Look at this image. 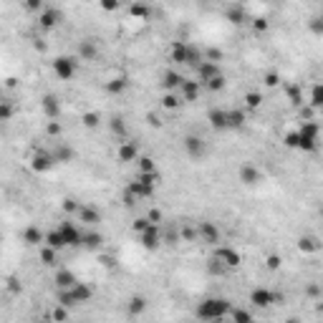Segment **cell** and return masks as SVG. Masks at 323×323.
Returning <instances> with one entry per match:
<instances>
[{
	"instance_id": "cell-28",
	"label": "cell",
	"mask_w": 323,
	"mask_h": 323,
	"mask_svg": "<svg viewBox=\"0 0 323 323\" xmlns=\"http://www.w3.org/2000/svg\"><path fill=\"white\" fill-rule=\"evenodd\" d=\"M56 288H71L79 278H76V273L73 270H68V268H61V270H56Z\"/></svg>"
},
{
	"instance_id": "cell-47",
	"label": "cell",
	"mask_w": 323,
	"mask_h": 323,
	"mask_svg": "<svg viewBox=\"0 0 323 323\" xmlns=\"http://www.w3.org/2000/svg\"><path fill=\"white\" fill-rule=\"evenodd\" d=\"M137 167H139V172H151L154 169V159L151 157H137Z\"/></svg>"
},
{
	"instance_id": "cell-36",
	"label": "cell",
	"mask_w": 323,
	"mask_h": 323,
	"mask_svg": "<svg viewBox=\"0 0 323 323\" xmlns=\"http://www.w3.org/2000/svg\"><path fill=\"white\" fill-rule=\"evenodd\" d=\"M109 129H111L114 137L124 139V137H126V121H124V117H111L109 119Z\"/></svg>"
},
{
	"instance_id": "cell-4",
	"label": "cell",
	"mask_w": 323,
	"mask_h": 323,
	"mask_svg": "<svg viewBox=\"0 0 323 323\" xmlns=\"http://www.w3.org/2000/svg\"><path fill=\"white\" fill-rule=\"evenodd\" d=\"M28 162H30V169L38 172V175H46V172H51V169L56 167V159H53L51 149H43V147L33 149V154H30Z\"/></svg>"
},
{
	"instance_id": "cell-39",
	"label": "cell",
	"mask_w": 323,
	"mask_h": 323,
	"mask_svg": "<svg viewBox=\"0 0 323 323\" xmlns=\"http://www.w3.org/2000/svg\"><path fill=\"white\" fill-rule=\"evenodd\" d=\"M13 117H15V106H13L10 101H3V99H0V124H8Z\"/></svg>"
},
{
	"instance_id": "cell-52",
	"label": "cell",
	"mask_w": 323,
	"mask_h": 323,
	"mask_svg": "<svg viewBox=\"0 0 323 323\" xmlns=\"http://www.w3.org/2000/svg\"><path fill=\"white\" fill-rule=\"evenodd\" d=\"M283 144H286L288 149H298V131H291V134H286Z\"/></svg>"
},
{
	"instance_id": "cell-35",
	"label": "cell",
	"mask_w": 323,
	"mask_h": 323,
	"mask_svg": "<svg viewBox=\"0 0 323 323\" xmlns=\"http://www.w3.org/2000/svg\"><path fill=\"white\" fill-rule=\"evenodd\" d=\"M162 106L167 109V111H175L182 106V99H179V93L177 91H164V96H162Z\"/></svg>"
},
{
	"instance_id": "cell-44",
	"label": "cell",
	"mask_w": 323,
	"mask_h": 323,
	"mask_svg": "<svg viewBox=\"0 0 323 323\" xmlns=\"http://www.w3.org/2000/svg\"><path fill=\"white\" fill-rule=\"evenodd\" d=\"M81 124H84L86 129H96V126L101 124V114H99V111H86V114L81 117Z\"/></svg>"
},
{
	"instance_id": "cell-31",
	"label": "cell",
	"mask_w": 323,
	"mask_h": 323,
	"mask_svg": "<svg viewBox=\"0 0 323 323\" xmlns=\"http://www.w3.org/2000/svg\"><path fill=\"white\" fill-rule=\"evenodd\" d=\"M126 88H129V79H126V76H114L111 81H106V91L114 93V96L124 93Z\"/></svg>"
},
{
	"instance_id": "cell-21",
	"label": "cell",
	"mask_w": 323,
	"mask_h": 323,
	"mask_svg": "<svg viewBox=\"0 0 323 323\" xmlns=\"http://www.w3.org/2000/svg\"><path fill=\"white\" fill-rule=\"evenodd\" d=\"M71 295H73V300H76V306H84V303H88L91 298H93V288L91 286H86V283H81V280H76L71 288Z\"/></svg>"
},
{
	"instance_id": "cell-25",
	"label": "cell",
	"mask_w": 323,
	"mask_h": 323,
	"mask_svg": "<svg viewBox=\"0 0 323 323\" xmlns=\"http://www.w3.org/2000/svg\"><path fill=\"white\" fill-rule=\"evenodd\" d=\"M101 245H104V235L101 233L84 230V235H81V248L84 250H101Z\"/></svg>"
},
{
	"instance_id": "cell-63",
	"label": "cell",
	"mask_w": 323,
	"mask_h": 323,
	"mask_svg": "<svg viewBox=\"0 0 323 323\" xmlns=\"http://www.w3.org/2000/svg\"><path fill=\"white\" fill-rule=\"evenodd\" d=\"M0 126H3V124H0Z\"/></svg>"
},
{
	"instance_id": "cell-50",
	"label": "cell",
	"mask_w": 323,
	"mask_h": 323,
	"mask_svg": "<svg viewBox=\"0 0 323 323\" xmlns=\"http://www.w3.org/2000/svg\"><path fill=\"white\" fill-rule=\"evenodd\" d=\"M99 5H101V10H106V13H114V10H119L121 0H99Z\"/></svg>"
},
{
	"instance_id": "cell-46",
	"label": "cell",
	"mask_w": 323,
	"mask_h": 323,
	"mask_svg": "<svg viewBox=\"0 0 323 323\" xmlns=\"http://www.w3.org/2000/svg\"><path fill=\"white\" fill-rule=\"evenodd\" d=\"M202 59H205V61H212V63H220V61L225 59V53H222L220 48H207L205 53H202Z\"/></svg>"
},
{
	"instance_id": "cell-55",
	"label": "cell",
	"mask_w": 323,
	"mask_h": 323,
	"mask_svg": "<svg viewBox=\"0 0 323 323\" xmlns=\"http://www.w3.org/2000/svg\"><path fill=\"white\" fill-rule=\"evenodd\" d=\"M151 222H149V217H139V220H134V233H142L144 227H149Z\"/></svg>"
},
{
	"instance_id": "cell-38",
	"label": "cell",
	"mask_w": 323,
	"mask_h": 323,
	"mask_svg": "<svg viewBox=\"0 0 323 323\" xmlns=\"http://www.w3.org/2000/svg\"><path fill=\"white\" fill-rule=\"evenodd\" d=\"M245 106L248 109H260L263 106V93L260 91H248L245 93Z\"/></svg>"
},
{
	"instance_id": "cell-30",
	"label": "cell",
	"mask_w": 323,
	"mask_h": 323,
	"mask_svg": "<svg viewBox=\"0 0 323 323\" xmlns=\"http://www.w3.org/2000/svg\"><path fill=\"white\" fill-rule=\"evenodd\" d=\"M298 250H300V253H318V250H321V242H318V237L303 235L298 240Z\"/></svg>"
},
{
	"instance_id": "cell-33",
	"label": "cell",
	"mask_w": 323,
	"mask_h": 323,
	"mask_svg": "<svg viewBox=\"0 0 323 323\" xmlns=\"http://www.w3.org/2000/svg\"><path fill=\"white\" fill-rule=\"evenodd\" d=\"M144 311H147V298H144V295H134V298L129 300V316L137 318V316H142Z\"/></svg>"
},
{
	"instance_id": "cell-61",
	"label": "cell",
	"mask_w": 323,
	"mask_h": 323,
	"mask_svg": "<svg viewBox=\"0 0 323 323\" xmlns=\"http://www.w3.org/2000/svg\"><path fill=\"white\" fill-rule=\"evenodd\" d=\"M308 293H311V295H321V288H318V286H311V288H308Z\"/></svg>"
},
{
	"instance_id": "cell-8",
	"label": "cell",
	"mask_w": 323,
	"mask_h": 323,
	"mask_svg": "<svg viewBox=\"0 0 323 323\" xmlns=\"http://www.w3.org/2000/svg\"><path fill=\"white\" fill-rule=\"evenodd\" d=\"M197 237L205 242V245H220V240H222V233H220V227L212 222V220H202V222H197Z\"/></svg>"
},
{
	"instance_id": "cell-3",
	"label": "cell",
	"mask_w": 323,
	"mask_h": 323,
	"mask_svg": "<svg viewBox=\"0 0 323 323\" xmlns=\"http://www.w3.org/2000/svg\"><path fill=\"white\" fill-rule=\"evenodd\" d=\"M321 139V124L318 121H303V126L298 129V149L300 151H316Z\"/></svg>"
},
{
	"instance_id": "cell-45",
	"label": "cell",
	"mask_w": 323,
	"mask_h": 323,
	"mask_svg": "<svg viewBox=\"0 0 323 323\" xmlns=\"http://www.w3.org/2000/svg\"><path fill=\"white\" fill-rule=\"evenodd\" d=\"M288 99H291V104H293V106H300V104H303V88L300 86H288Z\"/></svg>"
},
{
	"instance_id": "cell-11",
	"label": "cell",
	"mask_w": 323,
	"mask_h": 323,
	"mask_svg": "<svg viewBox=\"0 0 323 323\" xmlns=\"http://www.w3.org/2000/svg\"><path fill=\"white\" fill-rule=\"evenodd\" d=\"M63 23V10L59 8H41V13H38V26L43 30H53L56 26Z\"/></svg>"
},
{
	"instance_id": "cell-2",
	"label": "cell",
	"mask_w": 323,
	"mask_h": 323,
	"mask_svg": "<svg viewBox=\"0 0 323 323\" xmlns=\"http://www.w3.org/2000/svg\"><path fill=\"white\" fill-rule=\"evenodd\" d=\"M169 59H172V63H179V66H189V68H195V66L202 61V51H200L197 46L187 43V41H175V43H172V48H169Z\"/></svg>"
},
{
	"instance_id": "cell-54",
	"label": "cell",
	"mask_w": 323,
	"mask_h": 323,
	"mask_svg": "<svg viewBox=\"0 0 323 323\" xmlns=\"http://www.w3.org/2000/svg\"><path fill=\"white\" fill-rule=\"evenodd\" d=\"M280 255H268V260H265V265H268V270H278L280 268Z\"/></svg>"
},
{
	"instance_id": "cell-18",
	"label": "cell",
	"mask_w": 323,
	"mask_h": 323,
	"mask_svg": "<svg viewBox=\"0 0 323 323\" xmlns=\"http://www.w3.org/2000/svg\"><path fill=\"white\" fill-rule=\"evenodd\" d=\"M207 121H210V126L215 131H227V109H220V106L210 109L207 111Z\"/></svg>"
},
{
	"instance_id": "cell-16",
	"label": "cell",
	"mask_w": 323,
	"mask_h": 323,
	"mask_svg": "<svg viewBox=\"0 0 323 323\" xmlns=\"http://www.w3.org/2000/svg\"><path fill=\"white\" fill-rule=\"evenodd\" d=\"M41 109H43V117L48 119H61V99L56 96V93H46L43 99H41Z\"/></svg>"
},
{
	"instance_id": "cell-34",
	"label": "cell",
	"mask_w": 323,
	"mask_h": 323,
	"mask_svg": "<svg viewBox=\"0 0 323 323\" xmlns=\"http://www.w3.org/2000/svg\"><path fill=\"white\" fill-rule=\"evenodd\" d=\"M129 13H131L134 18H142V21H149V15H151V10H149V3H144V0H137V3H131Z\"/></svg>"
},
{
	"instance_id": "cell-15",
	"label": "cell",
	"mask_w": 323,
	"mask_h": 323,
	"mask_svg": "<svg viewBox=\"0 0 323 323\" xmlns=\"http://www.w3.org/2000/svg\"><path fill=\"white\" fill-rule=\"evenodd\" d=\"M195 71H197V81H200V84H207L210 79H215V76H220V73H222V66L202 59L197 66H195Z\"/></svg>"
},
{
	"instance_id": "cell-6",
	"label": "cell",
	"mask_w": 323,
	"mask_h": 323,
	"mask_svg": "<svg viewBox=\"0 0 323 323\" xmlns=\"http://www.w3.org/2000/svg\"><path fill=\"white\" fill-rule=\"evenodd\" d=\"M79 71V59L76 56H59L53 59V73L59 76L61 81H71Z\"/></svg>"
},
{
	"instance_id": "cell-26",
	"label": "cell",
	"mask_w": 323,
	"mask_h": 323,
	"mask_svg": "<svg viewBox=\"0 0 323 323\" xmlns=\"http://www.w3.org/2000/svg\"><path fill=\"white\" fill-rule=\"evenodd\" d=\"M43 237H46V233H43L41 227H35V225H28V227L23 230V242H26L28 248H41V245H43Z\"/></svg>"
},
{
	"instance_id": "cell-20",
	"label": "cell",
	"mask_w": 323,
	"mask_h": 323,
	"mask_svg": "<svg viewBox=\"0 0 323 323\" xmlns=\"http://www.w3.org/2000/svg\"><path fill=\"white\" fill-rule=\"evenodd\" d=\"M117 157L119 162H124V164H129V162H137V157H139V149L134 142H126V139H121L119 142V149H117Z\"/></svg>"
},
{
	"instance_id": "cell-7",
	"label": "cell",
	"mask_w": 323,
	"mask_h": 323,
	"mask_svg": "<svg viewBox=\"0 0 323 323\" xmlns=\"http://www.w3.org/2000/svg\"><path fill=\"white\" fill-rule=\"evenodd\" d=\"M162 240H164V233H162V227H159V225H154V222L139 233V242H142V248L149 250V253L159 250V248H162Z\"/></svg>"
},
{
	"instance_id": "cell-53",
	"label": "cell",
	"mask_w": 323,
	"mask_h": 323,
	"mask_svg": "<svg viewBox=\"0 0 323 323\" xmlns=\"http://www.w3.org/2000/svg\"><path fill=\"white\" fill-rule=\"evenodd\" d=\"M43 8V0H26V10L28 13H41Z\"/></svg>"
},
{
	"instance_id": "cell-59",
	"label": "cell",
	"mask_w": 323,
	"mask_h": 323,
	"mask_svg": "<svg viewBox=\"0 0 323 323\" xmlns=\"http://www.w3.org/2000/svg\"><path fill=\"white\" fill-rule=\"evenodd\" d=\"M253 26H255V30L260 33V30H268V21H265V18H258V21H255Z\"/></svg>"
},
{
	"instance_id": "cell-13",
	"label": "cell",
	"mask_w": 323,
	"mask_h": 323,
	"mask_svg": "<svg viewBox=\"0 0 323 323\" xmlns=\"http://www.w3.org/2000/svg\"><path fill=\"white\" fill-rule=\"evenodd\" d=\"M237 177H240V182H242L245 187H258V184L265 179V175L255 167V164H242L240 172H237Z\"/></svg>"
},
{
	"instance_id": "cell-37",
	"label": "cell",
	"mask_w": 323,
	"mask_h": 323,
	"mask_svg": "<svg viewBox=\"0 0 323 323\" xmlns=\"http://www.w3.org/2000/svg\"><path fill=\"white\" fill-rule=\"evenodd\" d=\"M207 273L220 278V275H225V273H227V268H225V263H222L220 258H215V255H212V258L207 260Z\"/></svg>"
},
{
	"instance_id": "cell-48",
	"label": "cell",
	"mask_w": 323,
	"mask_h": 323,
	"mask_svg": "<svg viewBox=\"0 0 323 323\" xmlns=\"http://www.w3.org/2000/svg\"><path fill=\"white\" fill-rule=\"evenodd\" d=\"M46 131H48L51 137H61V134H63V126H61L59 119H51V121H48V126H46Z\"/></svg>"
},
{
	"instance_id": "cell-32",
	"label": "cell",
	"mask_w": 323,
	"mask_h": 323,
	"mask_svg": "<svg viewBox=\"0 0 323 323\" xmlns=\"http://www.w3.org/2000/svg\"><path fill=\"white\" fill-rule=\"evenodd\" d=\"M41 263L53 268V265L59 263V250L51 248V245H41Z\"/></svg>"
},
{
	"instance_id": "cell-17",
	"label": "cell",
	"mask_w": 323,
	"mask_h": 323,
	"mask_svg": "<svg viewBox=\"0 0 323 323\" xmlns=\"http://www.w3.org/2000/svg\"><path fill=\"white\" fill-rule=\"evenodd\" d=\"M99 56V46L93 38H81L79 46H76V59L79 61H93Z\"/></svg>"
},
{
	"instance_id": "cell-27",
	"label": "cell",
	"mask_w": 323,
	"mask_h": 323,
	"mask_svg": "<svg viewBox=\"0 0 323 323\" xmlns=\"http://www.w3.org/2000/svg\"><path fill=\"white\" fill-rule=\"evenodd\" d=\"M182 73L179 71H175V68H169V71H164L162 73V81H159V86L164 88V91H177L179 88V84H182Z\"/></svg>"
},
{
	"instance_id": "cell-14",
	"label": "cell",
	"mask_w": 323,
	"mask_h": 323,
	"mask_svg": "<svg viewBox=\"0 0 323 323\" xmlns=\"http://www.w3.org/2000/svg\"><path fill=\"white\" fill-rule=\"evenodd\" d=\"M278 300H280V295L268 291V288H253V293H250V303L255 308H268V306H273Z\"/></svg>"
},
{
	"instance_id": "cell-22",
	"label": "cell",
	"mask_w": 323,
	"mask_h": 323,
	"mask_svg": "<svg viewBox=\"0 0 323 323\" xmlns=\"http://www.w3.org/2000/svg\"><path fill=\"white\" fill-rule=\"evenodd\" d=\"M51 154H53V159H56V164H68V162H73V157H76V151L71 144H66V142H56V147L51 149Z\"/></svg>"
},
{
	"instance_id": "cell-60",
	"label": "cell",
	"mask_w": 323,
	"mask_h": 323,
	"mask_svg": "<svg viewBox=\"0 0 323 323\" xmlns=\"http://www.w3.org/2000/svg\"><path fill=\"white\" fill-rule=\"evenodd\" d=\"M63 210H66V212H76V210H79V205H76L73 200H66V202H63Z\"/></svg>"
},
{
	"instance_id": "cell-43",
	"label": "cell",
	"mask_w": 323,
	"mask_h": 323,
	"mask_svg": "<svg viewBox=\"0 0 323 323\" xmlns=\"http://www.w3.org/2000/svg\"><path fill=\"white\" fill-rule=\"evenodd\" d=\"M43 245H51V248H56V250H63V242H61V235H59V230H56V227L46 233V237H43Z\"/></svg>"
},
{
	"instance_id": "cell-49",
	"label": "cell",
	"mask_w": 323,
	"mask_h": 323,
	"mask_svg": "<svg viewBox=\"0 0 323 323\" xmlns=\"http://www.w3.org/2000/svg\"><path fill=\"white\" fill-rule=\"evenodd\" d=\"M263 84L268 88H275L278 84H280V76H278L275 71H270V73H265V76H263Z\"/></svg>"
},
{
	"instance_id": "cell-29",
	"label": "cell",
	"mask_w": 323,
	"mask_h": 323,
	"mask_svg": "<svg viewBox=\"0 0 323 323\" xmlns=\"http://www.w3.org/2000/svg\"><path fill=\"white\" fill-rule=\"evenodd\" d=\"M248 121V114L242 109H227V129H242Z\"/></svg>"
},
{
	"instance_id": "cell-19",
	"label": "cell",
	"mask_w": 323,
	"mask_h": 323,
	"mask_svg": "<svg viewBox=\"0 0 323 323\" xmlns=\"http://www.w3.org/2000/svg\"><path fill=\"white\" fill-rule=\"evenodd\" d=\"M76 217L81 220V225H91V227L101 222V212H99L93 205H79V210H76Z\"/></svg>"
},
{
	"instance_id": "cell-42",
	"label": "cell",
	"mask_w": 323,
	"mask_h": 323,
	"mask_svg": "<svg viewBox=\"0 0 323 323\" xmlns=\"http://www.w3.org/2000/svg\"><path fill=\"white\" fill-rule=\"evenodd\" d=\"M311 106L318 111L323 106V86L321 84H313V88H311Z\"/></svg>"
},
{
	"instance_id": "cell-56",
	"label": "cell",
	"mask_w": 323,
	"mask_h": 323,
	"mask_svg": "<svg viewBox=\"0 0 323 323\" xmlns=\"http://www.w3.org/2000/svg\"><path fill=\"white\" fill-rule=\"evenodd\" d=\"M121 200H124V205H126V207H134L137 202H139V200H137V197L129 192V189H124V197H121Z\"/></svg>"
},
{
	"instance_id": "cell-62",
	"label": "cell",
	"mask_w": 323,
	"mask_h": 323,
	"mask_svg": "<svg viewBox=\"0 0 323 323\" xmlns=\"http://www.w3.org/2000/svg\"><path fill=\"white\" fill-rule=\"evenodd\" d=\"M144 3H151V0H144Z\"/></svg>"
},
{
	"instance_id": "cell-41",
	"label": "cell",
	"mask_w": 323,
	"mask_h": 323,
	"mask_svg": "<svg viewBox=\"0 0 323 323\" xmlns=\"http://www.w3.org/2000/svg\"><path fill=\"white\" fill-rule=\"evenodd\" d=\"M202 88H207V91H212V93H220V91L225 88V73H220V76L210 79L207 84H202Z\"/></svg>"
},
{
	"instance_id": "cell-9",
	"label": "cell",
	"mask_w": 323,
	"mask_h": 323,
	"mask_svg": "<svg viewBox=\"0 0 323 323\" xmlns=\"http://www.w3.org/2000/svg\"><path fill=\"white\" fill-rule=\"evenodd\" d=\"M182 147H184V151H187V157H189V159H205V157H207L205 139H202V137H197V134H189V137H184Z\"/></svg>"
},
{
	"instance_id": "cell-58",
	"label": "cell",
	"mask_w": 323,
	"mask_h": 323,
	"mask_svg": "<svg viewBox=\"0 0 323 323\" xmlns=\"http://www.w3.org/2000/svg\"><path fill=\"white\" fill-rule=\"evenodd\" d=\"M147 217H149V222H154V225H159V222H162V212H159V210H151Z\"/></svg>"
},
{
	"instance_id": "cell-10",
	"label": "cell",
	"mask_w": 323,
	"mask_h": 323,
	"mask_svg": "<svg viewBox=\"0 0 323 323\" xmlns=\"http://www.w3.org/2000/svg\"><path fill=\"white\" fill-rule=\"evenodd\" d=\"M177 93H179L182 104H192V101L200 99V93H202V84L195 81V79H182V84H179V88H177Z\"/></svg>"
},
{
	"instance_id": "cell-23",
	"label": "cell",
	"mask_w": 323,
	"mask_h": 323,
	"mask_svg": "<svg viewBox=\"0 0 323 323\" xmlns=\"http://www.w3.org/2000/svg\"><path fill=\"white\" fill-rule=\"evenodd\" d=\"M225 21L233 23V26H240V23L248 21V10L242 8V3H233V5H227V10H225Z\"/></svg>"
},
{
	"instance_id": "cell-1",
	"label": "cell",
	"mask_w": 323,
	"mask_h": 323,
	"mask_svg": "<svg viewBox=\"0 0 323 323\" xmlns=\"http://www.w3.org/2000/svg\"><path fill=\"white\" fill-rule=\"evenodd\" d=\"M230 308H233V303H230L227 298L212 295V298H205V300L197 306L195 316L202 318V321H220V318H225V316L230 313Z\"/></svg>"
},
{
	"instance_id": "cell-5",
	"label": "cell",
	"mask_w": 323,
	"mask_h": 323,
	"mask_svg": "<svg viewBox=\"0 0 323 323\" xmlns=\"http://www.w3.org/2000/svg\"><path fill=\"white\" fill-rule=\"evenodd\" d=\"M56 230H59L63 248H81V235H84V230H81L76 222L63 220L61 225H56Z\"/></svg>"
},
{
	"instance_id": "cell-51",
	"label": "cell",
	"mask_w": 323,
	"mask_h": 323,
	"mask_svg": "<svg viewBox=\"0 0 323 323\" xmlns=\"http://www.w3.org/2000/svg\"><path fill=\"white\" fill-rule=\"evenodd\" d=\"M51 318H53V321H63V318H68V308H63V306H56V308L51 311Z\"/></svg>"
},
{
	"instance_id": "cell-57",
	"label": "cell",
	"mask_w": 323,
	"mask_h": 323,
	"mask_svg": "<svg viewBox=\"0 0 323 323\" xmlns=\"http://www.w3.org/2000/svg\"><path fill=\"white\" fill-rule=\"evenodd\" d=\"M311 30H313L316 35H321V33H323V23H321V18H318V15L311 21Z\"/></svg>"
},
{
	"instance_id": "cell-40",
	"label": "cell",
	"mask_w": 323,
	"mask_h": 323,
	"mask_svg": "<svg viewBox=\"0 0 323 323\" xmlns=\"http://www.w3.org/2000/svg\"><path fill=\"white\" fill-rule=\"evenodd\" d=\"M230 318L235 323H250L253 321V313L250 311H245V308H230V313H227Z\"/></svg>"
},
{
	"instance_id": "cell-24",
	"label": "cell",
	"mask_w": 323,
	"mask_h": 323,
	"mask_svg": "<svg viewBox=\"0 0 323 323\" xmlns=\"http://www.w3.org/2000/svg\"><path fill=\"white\" fill-rule=\"evenodd\" d=\"M126 189H129V192H131V195H134V197H137L139 202H142V200H149V197H154V192H157L154 187H149V184L139 182V179L129 182V184H126Z\"/></svg>"
},
{
	"instance_id": "cell-12",
	"label": "cell",
	"mask_w": 323,
	"mask_h": 323,
	"mask_svg": "<svg viewBox=\"0 0 323 323\" xmlns=\"http://www.w3.org/2000/svg\"><path fill=\"white\" fill-rule=\"evenodd\" d=\"M215 248H217V250H215V258H220V260L225 263L227 270H235V268L242 265V255L237 253L235 248H230V245H222V248H220V245H215Z\"/></svg>"
}]
</instances>
